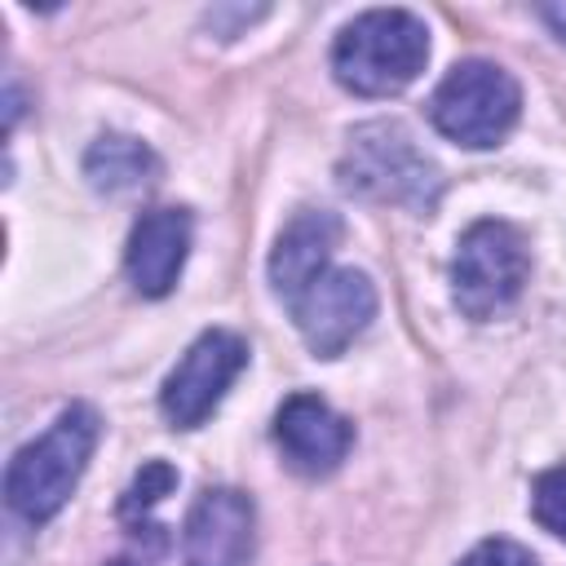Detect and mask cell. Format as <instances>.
<instances>
[{
    "instance_id": "obj_17",
    "label": "cell",
    "mask_w": 566,
    "mask_h": 566,
    "mask_svg": "<svg viewBox=\"0 0 566 566\" xmlns=\"http://www.w3.org/2000/svg\"><path fill=\"white\" fill-rule=\"evenodd\" d=\"M539 18L557 31V40H566V4H544V9H539Z\"/></svg>"
},
{
    "instance_id": "obj_4",
    "label": "cell",
    "mask_w": 566,
    "mask_h": 566,
    "mask_svg": "<svg viewBox=\"0 0 566 566\" xmlns=\"http://www.w3.org/2000/svg\"><path fill=\"white\" fill-rule=\"evenodd\" d=\"M517 111H522L517 80L504 66L482 62V57L451 66L447 80L429 97L433 128L451 137L455 146H473V150L504 142L509 128L517 124Z\"/></svg>"
},
{
    "instance_id": "obj_5",
    "label": "cell",
    "mask_w": 566,
    "mask_h": 566,
    "mask_svg": "<svg viewBox=\"0 0 566 566\" xmlns=\"http://www.w3.org/2000/svg\"><path fill=\"white\" fill-rule=\"evenodd\" d=\"M526 274H531V252L509 221L486 217L460 234L451 261V292L469 318H495L500 310H509L522 296Z\"/></svg>"
},
{
    "instance_id": "obj_6",
    "label": "cell",
    "mask_w": 566,
    "mask_h": 566,
    "mask_svg": "<svg viewBox=\"0 0 566 566\" xmlns=\"http://www.w3.org/2000/svg\"><path fill=\"white\" fill-rule=\"evenodd\" d=\"M248 367V345L243 336L226 332V327H212L203 332L186 354L181 363L168 371L164 389H159V407L164 416L177 424V429H195L203 424L217 402L226 398V389L234 385V376Z\"/></svg>"
},
{
    "instance_id": "obj_8",
    "label": "cell",
    "mask_w": 566,
    "mask_h": 566,
    "mask_svg": "<svg viewBox=\"0 0 566 566\" xmlns=\"http://www.w3.org/2000/svg\"><path fill=\"white\" fill-rule=\"evenodd\" d=\"M256 548V513L252 500L234 486H208L181 531V557L186 566H252Z\"/></svg>"
},
{
    "instance_id": "obj_12",
    "label": "cell",
    "mask_w": 566,
    "mask_h": 566,
    "mask_svg": "<svg viewBox=\"0 0 566 566\" xmlns=\"http://www.w3.org/2000/svg\"><path fill=\"white\" fill-rule=\"evenodd\" d=\"M84 177L102 195H142L159 181V155L124 133H102L84 155Z\"/></svg>"
},
{
    "instance_id": "obj_16",
    "label": "cell",
    "mask_w": 566,
    "mask_h": 566,
    "mask_svg": "<svg viewBox=\"0 0 566 566\" xmlns=\"http://www.w3.org/2000/svg\"><path fill=\"white\" fill-rule=\"evenodd\" d=\"M460 566H535V557L513 539H482Z\"/></svg>"
},
{
    "instance_id": "obj_15",
    "label": "cell",
    "mask_w": 566,
    "mask_h": 566,
    "mask_svg": "<svg viewBox=\"0 0 566 566\" xmlns=\"http://www.w3.org/2000/svg\"><path fill=\"white\" fill-rule=\"evenodd\" d=\"M164 553H168V531L137 517L133 531H128V548L115 562H106V566H159Z\"/></svg>"
},
{
    "instance_id": "obj_13",
    "label": "cell",
    "mask_w": 566,
    "mask_h": 566,
    "mask_svg": "<svg viewBox=\"0 0 566 566\" xmlns=\"http://www.w3.org/2000/svg\"><path fill=\"white\" fill-rule=\"evenodd\" d=\"M531 509H535V522L544 531H553L557 539H566V464H557V469H548V473L535 478Z\"/></svg>"
},
{
    "instance_id": "obj_10",
    "label": "cell",
    "mask_w": 566,
    "mask_h": 566,
    "mask_svg": "<svg viewBox=\"0 0 566 566\" xmlns=\"http://www.w3.org/2000/svg\"><path fill=\"white\" fill-rule=\"evenodd\" d=\"M190 252V212L186 208H150L137 217L128 234V279L142 296H168L181 279Z\"/></svg>"
},
{
    "instance_id": "obj_7",
    "label": "cell",
    "mask_w": 566,
    "mask_h": 566,
    "mask_svg": "<svg viewBox=\"0 0 566 566\" xmlns=\"http://www.w3.org/2000/svg\"><path fill=\"white\" fill-rule=\"evenodd\" d=\"M371 314H376V287L367 283V274L345 265L323 270L292 301V318L318 358H336L345 345H354V336L371 323Z\"/></svg>"
},
{
    "instance_id": "obj_1",
    "label": "cell",
    "mask_w": 566,
    "mask_h": 566,
    "mask_svg": "<svg viewBox=\"0 0 566 566\" xmlns=\"http://www.w3.org/2000/svg\"><path fill=\"white\" fill-rule=\"evenodd\" d=\"M429 57V31L407 9H371L354 18L332 44L336 80L358 97L402 93Z\"/></svg>"
},
{
    "instance_id": "obj_2",
    "label": "cell",
    "mask_w": 566,
    "mask_h": 566,
    "mask_svg": "<svg viewBox=\"0 0 566 566\" xmlns=\"http://www.w3.org/2000/svg\"><path fill=\"white\" fill-rule=\"evenodd\" d=\"M97 411L84 402H71L44 438L27 442L4 473V500L27 522H49L75 491L93 447H97Z\"/></svg>"
},
{
    "instance_id": "obj_9",
    "label": "cell",
    "mask_w": 566,
    "mask_h": 566,
    "mask_svg": "<svg viewBox=\"0 0 566 566\" xmlns=\"http://www.w3.org/2000/svg\"><path fill=\"white\" fill-rule=\"evenodd\" d=\"M274 442L296 473L323 478L349 455L354 424L345 416H336L318 394H292V398H283V407L274 416Z\"/></svg>"
},
{
    "instance_id": "obj_14",
    "label": "cell",
    "mask_w": 566,
    "mask_h": 566,
    "mask_svg": "<svg viewBox=\"0 0 566 566\" xmlns=\"http://www.w3.org/2000/svg\"><path fill=\"white\" fill-rule=\"evenodd\" d=\"M172 486H177V473H172L164 460H150V464H142V473L133 478V486L124 491L119 513H124V517H142V513H146L150 504H159Z\"/></svg>"
},
{
    "instance_id": "obj_3",
    "label": "cell",
    "mask_w": 566,
    "mask_h": 566,
    "mask_svg": "<svg viewBox=\"0 0 566 566\" xmlns=\"http://www.w3.org/2000/svg\"><path fill=\"white\" fill-rule=\"evenodd\" d=\"M340 186L376 203L429 212L442 195V172L402 124L376 119L349 133V146L340 155Z\"/></svg>"
},
{
    "instance_id": "obj_11",
    "label": "cell",
    "mask_w": 566,
    "mask_h": 566,
    "mask_svg": "<svg viewBox=\"0 0 566 566\" xmlns=\"http://www.w3.org/2000/svg\"><path fill=\"white\" fill-rule=\"evenodd\" d=\"M336 243H340V217L327 212V208H301L283 226V234H279V243L270 252V283H274V292L292 305L323 270H332L327 261H332Z\"/></svg>"
}]
</instances>
